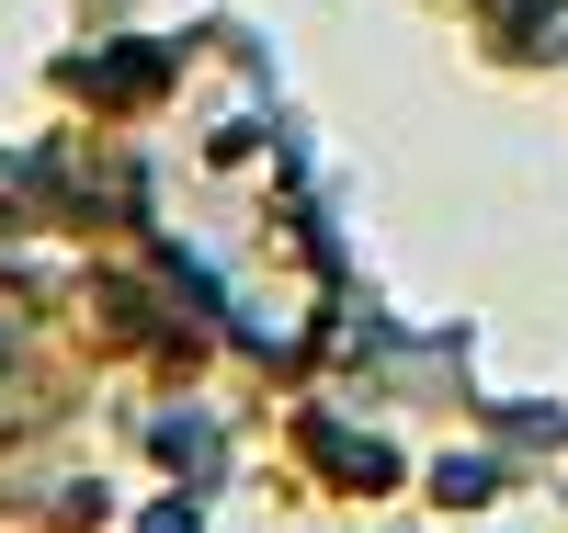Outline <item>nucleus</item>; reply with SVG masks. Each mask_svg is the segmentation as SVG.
Masks as SVG:
<instances>
[]
</instances>
